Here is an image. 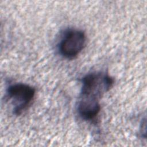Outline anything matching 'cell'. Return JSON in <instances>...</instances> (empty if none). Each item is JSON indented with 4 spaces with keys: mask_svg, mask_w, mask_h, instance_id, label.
<instances>
[{
    "mask_svg": "<svg viewBox=\"0 0 147 147\" xmlns=\"http://www.w3.org/2000/svg\"><path fill=\"white\" fill-rule=\"evenodd\" d=\"M114 79L107 74L92 72L82 79V86L78 105V111L84 120L96 119L100 110L99 100L113 86Z\"/></svg>",
    "mask_w": 147,
    "mask_h": 147,
    "instance_id": "1",
    "label": "cell"
},
{
    "mask_svg": "<svg viewBox=\"0 0 147 147\" xmlns=\"http://www.w3.org/2000/svg\"><path fill=\"white\" fill-rule=\"evenodd\" d=\"M35 92L33 87L21 83H15L7 87V96L12 101L14 114L20 115L27 109L34 99Z\"/></svg>",
    "mask_w": 147,
    "mask_h": 147,
    "instance_id": "2",
    "label": "cell"
},
{
    "mask_svg": "<svg viewBox=\"0 0 147 147\" xmlns=\"http://www.w3.org/2000/svg\"><path fill=\"white\" fill-rule=\"evenodd\" d=\"M86 41V34L83 30H68L59 42V51L63 57L68 59H74L83 49Z\"/></svg>",
    "mask_w": 147,
    "mask_h": 147,
    "instance_id": "3",
    "label": "cell"
}]
</instances>
